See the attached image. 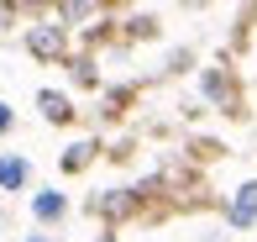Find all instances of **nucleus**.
<instances>
[{
	"label": "nucleus",
	"mask_w": 257,
	"mask_h": 242,
	"mask_svg": "<svg viewBox=\"0 0 257 242\" xmlns=\"http://www.w3.org/2000/svg\"><path fill=\"white\" fill-rule=\"evenodd\" d=\"M205 95L215 100L226 116H247V106H241V90H236V74H231L226 63H215V68H205Z\"/></svg>",
	"instance_id": "obj_1"
},
{
	"label": "nucleus",
	"mask_w": 257,
	"mask_h": 242,
	"mask_svg": "<svg viewBox=\"0 0 257 242\" xmlns=\"http://www.w3.org/2000/svg\"><path fill=\"white\" fill-rule=\"evenodd\" d=\"M226 216H231V226H257V179H247L236 195H231Z\"/></svg>",
	"instance_id": "obj_2"
},
{
	"label": "nucleus",
	"mask_w": 257,
	"mask_h": 242,
	"mask_svg": "<svg viewBox=\"0 0 257 242\" xmlns=\"http://www.w3.org/2000/svg\"><path fill=\"white\" fill-rule=\"evenodd\" d=\"M27 48L37 53V58H58V53H63V27H37L27 37Z\"/></svg>",
	"instance_id": "obj_3"
},
{
	"label": "nucleus",
	"mask_w": 257,
	"mask_h": 242,
	"mask_svg": "<svg viewBox=\"0 0 257 242\" xmlns=\"http://www.w3.org/2000/svg\"><path fill=\"white\" fill-rule=\"evenodd\" d=\"M37 106H42V116L58 121V126H63V121H74V106H68V95H58V90H42V95H37Z\"/></svg>",
	"instance_id": "obj_4"
},
{
	"label": "nucleus",
	"mask_w": 257,
	"mask_h": 242,
	"mask_svg": "<svg viewBox=\"0 0 257 242\" xmlns=\"http://www.w3.org/2000/svg\"><path fill=\"white\" fill-rule=\"evenodd\" d=\"M27 184V158H0V190H21Z\"/></svg>",
	"instance_id": "obj_5"
},
{
	"label": "nucleus",
	"mask_w": 257,
	"mask_h": 242,
	"mask_svg": "<svg viewBox=\"0 0 257 242\" xmlns=\"http://www.w3.org/2000/svg\"><path fill=\"white\" fill-rule=\"evenodd\" d=\"M89 158H95V142H74V147L63 153V169H68V174H79V169H84Z\"/></svg>",
	"instance_id": "obj_6"
},
{
	"label": "nucleus",
	"mask_w": 257,
	"mask_h": 242,
	"mask_svg": "<svg viewBox=\"0 0 257 242\" xmlns=\"http://www.w3.org/2000/svg\"><path fill=\"white\" fill-rule=\"evenodd\" d=\"M37 216H42V221H58V216H63V195L42 190V195H37Z\"/></svg>",
	"instance_id": "obj_7"
},
{
	"label": "nucleus",
	"mask_w": 257,
	"mask_h": 242,
	"mask_svg": "<svg viewBox=\"0 0 257 242\" xmlns=\"http://www.w3.org/2000/svg\"><path fill=\"white\" fill-rule=\"evenodd\" d=\"M189 153L200 158V164H215V158H226V147H220V142H210V137H205V142H194Z\"/></svg>",
	"instance_id": "obj_8"
},
{
	"label": "nucleus",
	"mask_w": 257,
	"mask_h": 242,
	"mask_svg": "<svg viewBox=\"0 0 257 242\" xmlns=\"http://www.w3.org/2000/svg\"><path fill=\"white\" fill-rule=\"evenodd\" d=\"M68 68H74V79H79V85H95V63H89V58H74Z\"/></svg>",
	"instance_id": "obj_9"
},
{
	"label": "nucleus",
	"mask_w": 257,
	"mask_h": 242,
	"mask_svg": "<svg viewBox=\"0 0 257 242\" xmlns=\"http://www.w3.org/2000/svg\"><path fill=\"white\" fill-rule=\"evenodd\" d=\"M0 132H11V106H0Z\"/></svg>",
	"instance_id": "obj_10"
},
{
	"label": "nucleus",
	"mask_w": 257,
	"mask_h": 242,
	"mask_svg": "<svg viewBox=\"0 0 257 242\" xmlns=\"http://www.w3.org/2000/svg\"><path fill=\"white\" fill-rule=\"evenodd\" d=\"M27 242H53V237H27Z\"/></svg>",
	"instance_id": "obj_11"
},
{
	"label": "nucleus",
	"mask_w": 257,
	"mask_h": 242,
	"mask_svg": "<svg viewBox=\"0 0 257 242\" xmlns=\"http://www.w3.org/2000/svg\"><path fill=\"white\" fill-rule=\"evenodd\" d=\"M100 242H115V237H100Z\"/></svg>",
	"instance_id": "obj_12"
}]
</instances>
